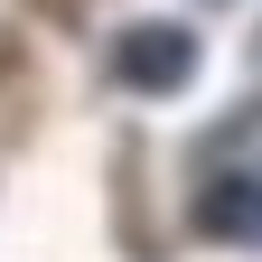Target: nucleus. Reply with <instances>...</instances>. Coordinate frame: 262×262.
Listing matches in <instances>:
<instances>
[{
    "mask_svg": "<svg viewBox=\"0 0 262 262\" xmlns=\"http://www.w3.org/2000/svg\"><path fill=\"white\" fill-rule=\"evenodd\" d=\"M196 234L215 244H262V178L253 169H215L196 187Z\"/></svg>",
    "mask_w": 262,
    "mask_h": 262,
    "instance_id": "2",
    "label": "nucleus"
},
{
    "mask_svg": "<svg viewBox=\"0 0 262 262\" xmlns=\"http://www.w3.org/2000/svg\"><path fill=\"white\" fill-rule=\"evenodd\" d=\"M196 75V28H178V19H131L122 38H113V84H131V94H178Z\"/></svg>",
    "mask_w": 262,
    "mask_h": 262,
    "instance_id": "1",
    "label": "nucleus"
}]
</instances>
